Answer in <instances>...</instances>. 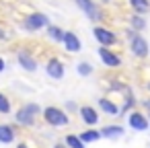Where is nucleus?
<instances>
[{
	"label": "nucleus",
	"mask_w": 150,
	"mask_h": 148,
	"mask_svg": "<svg viewBox=\"0 0 150 148\" xmlns=\"http://www.w3.org/2000/svg\"><path fill=\"white\" fill-rule=\"evenodd\" d=\"M41 111H43V109H41L37 103H25L23 107L17 109V113H15V121H17L19 125L31 127V125H35V119H37V115H39Z\"/></svg>",
	"instance_id": "f257e3e1"
},
{
	"label": "nucleus",
	"mask_w": 150,
	"mask_h": 148,
	"mask_svg": "<svg viewBox=\"0 0 150 148\" xmlns=\"http://www.w3.org/2000/svg\"><path fill=\"white\" fill-rule=\"evenodd\" d=\"M41 115H43L45 123H50V125H54V127H64V125H68V121H70L68 113H66L64 109L56 107V105L45 107V109L41 111Z\"/></svg>",
	"instance_id": "f03ea898"
},
{
	"label": "nucleus",
	"mask_w": 150,
	"mask_h": 148,
	"mask_svg": "<svg viewBox=\"0 0 150 148\" xmlns=\"http://www.w3.org/2000/svg\"><path fill=\"white\" fill-rule=\"evenodd\" d=\"M125 33H127V39H129V50H132V54H134L136 58H146V56L150 54L148 41H146L140 33H136L134 29H127Z\"/></svg>",
	"instance_id": "7ed1b4c3"
},
{
	"label": "nucleus",
	"mask_w": 150,
	"mask_h": 148,
	"mask_svg": "<svg viewBox=\"0 0 150 148\" xmlns=\"http://www.w3.org/2000/svg\"><path fill=\"white\" fill-rule=\"evenodd\" d=\"M47 25H50V17L43 13H31L23 19V29L27 33H37V31L45 29Z\"/></svg>",
	"instance_id": "20e7f679"
},
{
	"label": "nucleus",
	"mask_w": 150,
	"mask_h": 148,
	"mask_svg": "<svg viewBox=\"0 0 150 148\" xmlns=\"http://www.w3.org/2000/svg\"><path fill=\"white\" fill-rule=\"evenodd\" d=\"M74 2H76V6L86 15V19H91L93 23H101V21L105 19L101 6L95 2V0H74Z\"/></svg>",
	"instance_id": "39448f33"
},
{
	"label": "nucleus",
	"mask_w": 150,
	"mask_h": 148,
	"mask_svg": "<svg viewBox=\"0 0 150 148\" xmlns=\"http://www.w3.org/2000/svg\"><path fill=\"white\" fill-rule=\"evenodd\" d=\"M93 35H95V39L99 41V45H103V47H111V45L117 43V35H115L111 29L103 27V25H97V27L93 29Z\"/></svg>",
	"instance_id": "423d86ee"
},
{
	"label": "nucleus",
	"mask_w": 150,
	"mask_h": 148,
	"mask_svg": "<svg viewBox=\"0 0 150 148\" xmlns=\"http://www.w3.org/2000/svg\"><path fill=\"white\" fill-rule=\"evenodd\" d=\"M45 74H47L50 78H54V80H62L64 74H66V68H64L62 60H58V58H50L47 64H45Z\"/></svg>",
	"instance_id": "0eeeda50"
},
{
	"label": "nucleus",
	"mask_w": 150,
	"mask_h": 148,
	"mask_svg": "<svg viewBox=\"0 0 150 148\" xmlns=\"http://www.w3.org/2000/svg\"><path fill=\"white\" fill-rule=\"evenodd\" d=\"M62 43H64V50H66L68 54H78V52L82 50V41H80V37H78L74 31H64Z\"/></svg>",
	"instance_id": "6e6552de"
},
{
	"label": "nucleus",
	"mask_w": 150,
	"mask_h": 148,
	"mask_svg": "<svg viewBox=\"0 0 150 148\" xmlns=\"http://www.w3.org/2000/svg\"><path fill=\"white\" fill-rule=\"evenodd\" d=\"M97 52H99V58H101V62H103L107 68H119V66H121V58H119L117 54H113L109 47H103V45H101Z\"/></svg>",
	"instance_id": "1a4fd4ad"
},
{
	"label": "nucleus",
	"mask_w": 150,
	"mask_h": 148,
	"mask_svg": "<svg viewBox=\"0 0 150 148\" xmlns=\"http://www.w3.org/2000/svg\"><path fill=\"white\" fill-rule=\"evenodd\" d=\"M127 123H129V127H132V130H136V132H146V130L150 127V123H148L146 115H144V113H140V111H132V113L127 115Z\"/></svg>",
	"instance_id": "9d476101"
},
{
	"label": "nucleus",
	"mask_w": 150,
	"mask_h": 148,
	"mask_svg": "<svg viewBox=\"0 0 150 148\" xmlns=\"http://www.w3.org/2000/svg\"><path fill=\"white\" fill-rule=\"evenodd\" d=\"M17 62H19V66H21L23 70H27V72H35V70H37V60H35V58L31 56V52H27V50H19Z\"/></svg>",
	"instance_id": "9b49d317"
},
{
	"label": "nucleus",
	"mask_w": 150,
	"mask_h": 148,
	"mask_svg": "<svg viewBox=\"0 0 150 148\" xmlns=\"http://www.w3.org/2000/svg\"><path fill=\"white\" fill-rule=\"evenodd\" d=\"M78 115H80V119H82L88 127H93V125L99 123V113H97V109L91 107V105H82V107H78Z\"/></svg>",
	"instance_id": "f8f14e48"
},
{
	"label": "nucleus",
	"mask_w": 150,
	"mask_h": 148,
	"mask_svg": "<svg viewBox=\"0 0 150 148\" xmlns=\"http://www.w3.org/2000/svg\"><path fill=\"white\" fill-rule=\"evenodd\" d=\"M15 127L8 125V123H0V144H13L15 142Z\"/></svg>",
	"instance_id": "ddd939ff"
},
{
	"label": "nucleus",
	"mask_w": 150,
	"mask_h": 148,
	"mask_svg": "<svg viewBox=\"0 0 150 148\" xmlns=\"http://www.w3.org/2000/svg\"><path fill=\"white\" fill-rule=\"evenodd\" d=\"M101 132V138H107V140H115V138H121L123 136V125H105Z\"/></svg>",
	"instance_id": "4468645a"
},
{
	"label": "nucleus",
	"mask_w": 150,
	"mask_h": 148,
	"mask_svg": "<svg viewBox=\"0 0 150 148\" xmlns=\"http://www.w3.org/2000/svg\"><path fill=\"white\" fill-rule=\"evenodd\" d=\"M99 109L105 113V115H111V117H117V113H119V107L111 101V99H99Z\"/></svg>",
	"instance_id": "2eb2a0df"
},
{
	"label": "nucleus",
	"mask_w": 150,
	"mask_h": 148,
	"mask_svg": "<svg viewBox=\"0 0 150 148\" xmlns=\"http://www.w3.org/2000/svg\"><path fill=\"white\" fill-rule=\"evenodd\" d=\"M78 138H80L84 144H93V142L101 140V132H99V130H95V127H88V130L80 132V134H78Z\"/></svg>",
	"instance_id": "dca6fc26"
},
{
	"label": "nucleus",
	"mask_w": 150,
	"mask_h": 148,
	"mask_svg": "<svg viewBox=\"0 0 150 148\" xmlns=\"http://www.w3.org/2000/svg\"><path fill=\"white\" fill-rule=\"evenodd\" d=\"M129 29H134L136 33H142V31L146 29V19H144L142 15L134 13V15L129 17Z\"/></svg>",
	"instance_id": "f3484780"
},
{
	"label": "nucleus",
	"mask_w": 150,
	"mask_h": 148,
	"mask_svg": "<svg viewBox=\"0 0 150 148\" xmlns=\"http://www.w3.org/2000/svg\"><path fill=\"white\" fill-rule=\"evenodd\" d=\"M45 29H47V37H50L52 41L62 43V39H64V29H62V27H58V25H52V23H50Z\"/></svg>",
	"instance_id": "a211bd4d"
},
{
	"label": "nucleus",
	"mask_w": 150,
	"mask_h": 148,
	"mask_svg": "<svg viewBox=\"0 0 150 148\" xmlns=\"http://www.w3.org/2000/svg\"><path fill=\"white\" fill-rule=\"evenodd\" d=\"M127 2L134 8V13H138V15H146L150 11V0H127Z\"/></svg>",
	"instance_id": "6ab92c4d"
},
{
	"label": "nucleus",
	"mask_w": 150,
	"mask_h": 148,
	"mask_svg": "<svg viewBox=\"0 0 150 148\" xmlns=\"http://www.w3.org/2000/svg\"><path fill=\"white\" fill-rule=\"evenodd\" d=\"M64 144H66V148H84V146H86L76 134H68V136L64 138Z\"/></svg>",
	"instance_id": "aec40b11"
},
{
	"label": "nucleus",
	"mask_w": 150,
	"mask_h": 148,
	"mask_svg": "<svg viewBox=\"0 0 150 148\" xmlns=\"http://www.w3.org/2000/svg\"><path fill=\"white\" fill-rule=\"evenodd\" d=\"M13 111V105H11V99L4 95V93H0V113L2 115H8Z\"/></svg>",
	"instance_id": "412c9836"
},
{
	"label": "nucleus",
	"mask_w": 150,
	"mask_h": 148,
	"mask_svg": "<svg viewBox=\"0 0 150 148\" xmlns=\"http://www.w3.org/2000/svg\"><path fill=\"white\" fill-rule=\"evenodd\" d=\"M93 70H95V68H93V64H91V62H80V64L76 66V72H78L80 76H84V78H86V76H91V74H93Z\"/></svg>",
	"instance_id": "4be33fe9"
},
{
	"label": "nucleus",
	"mask_w": 150,
	"mask_h": 148,
	"mask_svg": "<svg viewBox=\"0 0 150 148\" xmlns=\"http://www.w3.org/2000/svg\"><path fill=\"white\" fill-rule=\"evenodd\" d=\"M76 109H78V105H76L74 101H68V103H66V111H76Z\"/></svg>",
	"instance_id": "5701e85b"
},
{
	"label": "nucleus",
	"mask_w": 150,
	"mask_h": 148,
	"mask_svg": "<svg viewBox=\"0 0 150 148\" xmlns=\"http://www.w3.org/2000/svg\"><path fill=\"white\" fill-rule=\"evenodd\" d=\"M4 70H6V62L0 58V72H4Z\"/></svg>",
	"instance_id": "b1692460"
},
{
	"label": "nucleus",
	"mask_w": 150,
	"mask_h": 148,
	"mask_svg": "<svg viewBox=\"0 0 150 148\" xmlns=\"http://www.w3.org/2000/svg\"><path fill=\"white\" fill-rule=\"evenodd\" d=\"M142 105H144V107L150 111V99H144V101H142Z\"/></svg>",
	"instance_id": "393cba45"
},
{
	"label": "nucleus",
	"mask_w": 150,
	"mask_h": 148,
	"mask_svg": "<svg viewBox=\"0 0 150 148\" xmlns=\"http://www.w3.org/2000/svg\"><path fill=\"white\" fill-rule=\"evenodd\" d=\"M0 39H6V33H4L2 29H0Z\"/></svg>",
	"instance_id": "a878e982"
},
{
	"label": "nucleus",
	"mask_w": 150,
	"mask_h": 148,
	"mask_svg": "<svg viewBox=\"0 0 150 148\" xmlns=\"http://www.w3.org/2000/svg\"><path fill=\"white\" fill-rule=\"evenodd\" d=\"M17 148H29V146H27V144H23V142H21V144H17Z\"/></svg>",
	"instance_id": "bb28decb"
},
{
	"label": "nucleus",
	"mask_w": 150,
	"mask_h": 148,
	"mask_svg": "<svg viewBox=\"0 0 150 148\" xmlns=\"http://www.w3.org/2000/svg\"><path fill=\"white\" fill-rule=\"evenodd\" d=\"M54 148H64V146H62V144H56V146H54Z\"/></svg>",
	"instance_id": "cd10ccee"
},
{
	"label": "nucleus",
	"mask_w": 150,
	"mask_h": 148,
	"mask_svg": "<svg viewBox=\"0 0 150 148\" xmlns=\"http://www.w3.org/2000/svg\"><path fill=\"white\" fill-rule=\"evenodd\" d=\"M148 91H150V82H148Z\"/></svg>",
	"instance_id": "c85d7f7f"
},
{
	"label": "nucleus",
	"mask_w": 150,
	"mask_h": 148,
	"mask_svg": "<svg viewBox=\"0 0 150 148\" xmlns=\"http://www.w3.org/2000/svg\"><path fill=\"white\" fill-rule=\"evenodd\" d=\"M103 2H109V0H103Z\"/></svg>",
	"instance_id": "c756f323"
}]
</instances>
